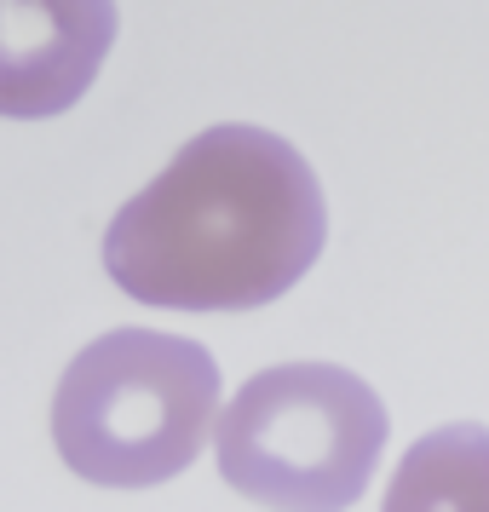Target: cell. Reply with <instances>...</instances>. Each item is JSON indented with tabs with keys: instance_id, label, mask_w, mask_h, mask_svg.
<instances>
[{
	"instance_id": "obj_1",
	"label": "cell",
	"mask_w": 489,
	"mask_h": 512,
	"mask_svg": "<svg viewBox=\"0 0 489 512\" xmlns=\"http://www.w3.org/2000/svg\"><path fill=\"white\" fill-rule=\"evenodd\" d=\"M323 185L265 127H208L110 219L104 271L121 294L167 311H254L317 265Z\"/></svg>"
},
{
	"instance_id": "obj_2",
	"label": "cell",
	"mask_w": 489,
	"mask_h": 512,
	"mask_svg": "<svg viewBox=\"0 0 489 512\" xmlns=\"http://www.w3.org/2000/svg\"><path fill=\"white\" fill-rule=\"evenodd\" d=\"M219 415L208 346L162 328H116L75 357L52 397V443L75 478L150 489L179 478Z\"/></svg>"
},
{
	"instance_id": "obj_3",
	"label": "cell",
	"mask_w": 489,
	"mask_h": 512,
	"mask_svg": "<svg viewBox=\"0 0 489 512\" xmlns=\"http://www.w3.org/2000/svg\"><path fill=\"white\" fill-rule=\"evenodd\" d=\"M213 443L242 501L351 507L386 449V403L340 363H282L231 397Z\"/></svg>"
},
{
	"instance_id": "obj_4",
	"label": "cell",
	"mask_w": 489,
	"mask_h": 512,
	"mask_svg": "<svg viewBox=\"0 0 489 512\" xmlns=\"http://www.w3.org/2000/svg\"><path fill=\"white\" fill-rule=\"evenodd\" d=\"M116 47V0H0V116H64Z\"/></svg>"
},
{
	"instance_id": "obj_5",
	"label": "cell",
	"mask_w": 489,
	"mask_h": 512,
	"mask_svg": "<svg viewBox=\"0 0 489 512\" xmlns=\"http://www.w3.org/2000/svg\"><path fill=\"white\" fill-rule=\"evenodd\" d=\"M386 507H489V432L443 426L397 466Z\"/></svg>"
}]
</instances>
